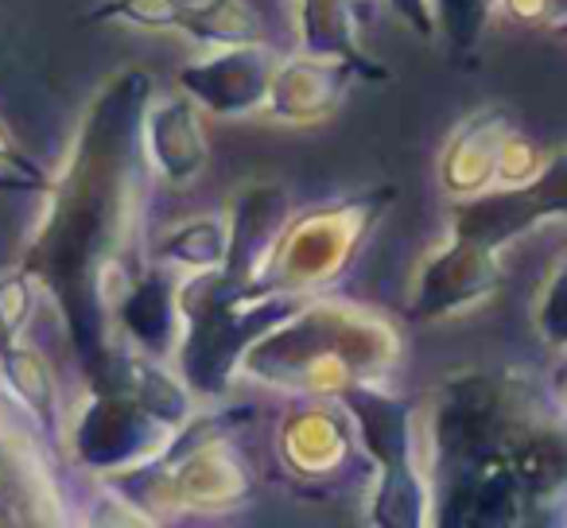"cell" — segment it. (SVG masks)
<instances>
[{
    "label": "cell",
    "instance_id": "e0dca14e",
    "mask_svg": "<svg viewBox=\"0 0 567 528\" xmlns=\"http://www.w3.org/2000/svg\"><path fill=\"white\" fill-rule=\"evenodd\" d=\"M187 40L203 48H221V43H265V24L249 0H183L179 24Z\"/></svg>",
    "mask_w": 567,
    "mask_h": 528
},
{
    "label": "cell",
    "instance_id": "ac0fdd59",
    "mask_svg": "<svg viewBox=\"0 0 567 528\" xmlns=\"http://www.w3.org/2000/svg\"><path fill=\"white\" fill-rule=\"evenodd\" d=\"M156 257L167 269H187L206 272L221 269L229 257V214H203V218H187L159 241Z\"/></svg>",
    "mask_w": 567,
    "mask_h": 528
},
{
    "label": "cell",
    "instance_id": "277c9868",
    "mask_svg": "<svg viewBox=\"0 0 567 528\" xmlns=\"http://www.w3.org/2000/svg\"><path fill=\"white\" fill-rule=\"evenodd\" d=\"M334 401L354 424L358 447L370 455L373 497L370 520L381 528H424L435 517V489L420 451V416L412 401L389 393L381 381L342 389Z\"/></svg>",
    "mask_w": 567,
    "mask_h": 528
},
{
    "label": "cell",
    "instance_id": "52a82bcc",
    "mask_svg": "<svg viewBox=\"0 0 567 528\" xmlns=\"http://www.w3.org/2000/svg\"><path fill=\"white\" fill-rule=\"evenodd\" d=\"M172 435L175 427L141 408L133 396L90 389V401L71 420V455L86 470L113 478V474L152 463L172 443Z\"/></svg>",
    "mask_w": 567,
    "mask_h": 528
},
{
    "label": "cell",
    "instance_id": "8fae6325",
    "mask_svg": "<svg viewBox=\"0 0 567 528\" xmlns=\"http://www.w3.org/2000/svg\"><path fill=\"white\" fill-rule=\"evenodd\" d=\"M141 144L148 167L167 187H187L210 164V144L203 133V110L183 90L156 97L152 90L141 121Z\"/></svg>",
    "mask_w": 567,
    "mask_h": 528
},
{
    "label": "cell",
    "instance_id": "3957f363",
    "mask_svg": "<svg viewBox=\"0 0 567 528\" xmlns=\"http://www.w3.org/2000/svg\"><path fill=\"white\" fill-rule=\"evenodd\" d=\"M175 365L195 401H218L241 373V358L268 327L288 319L308 296L272 292L226 269L190 272L179 284Z\"/></svg>",
    "mask_w": 567,
    "mask_h": 528
},
{
    "label": "cell",
    "instance_id": "9c48e42d",
    "mask_svg": "<svg viewBox=\"0 0 567 528\" xmlns=\"http://www.w3.org/2000/svg\"><path fill=\"white\" fill-rule=\"evenodd\" d=\"M276 63L280 59L268 43H221L183 63L175 74V90H183L198 110L214 117H245L265 110Z\"/></svg>",
    "mask_w": 567,
    "mask_h": 528
},
{
    "label": "cell",
    "instance_id": "5b68a950",
    "mask_svg": "<svg viewBox=\"0 0 567 528\" xmlns=\"http://www.w3.org/2000/svg\"><path fill=\"white\" fill-rule=\"evenodd\" d=\"M389 206H393V187H373L365 195L288 214L265 265H260L257 284L292 296L323 292L347 269L358 245L370 237V229L378 226Z\"/></svg>",
    "mask_w": 567,
    "mask_h": 528
},
{
    "label": "cell",
    "instance_id": "7a4b0ae2",
    "mask_svg": "<svg viewBox=\"0 0 567 528\" xmlns=\"http://www.w3.org/2000/svg\"><path fill=\"white\" fill-rule=\"evenodd\" d=\"M401 350V331L385 315L316 292L245 350L237 377L296 396H339L362 381H385Z\"/></svg>",
    "mask_w": 567,
    "mask_h": 528
},
{
    "label": "cell",
    "instance_id": "4316f807",
    "mask_svg": "<svg viewBox=\"0 0 567 528\" xmlns=\"http://www.w3.org/2000/svg\"><path fill=\"white\" fill-rule=\"evenodd\" d=\"M51 179H35V175L0 167V195H48Z\"/></svg>",
    "mask_w": 567,
    "mask_h": 528
},
{
    "label": "cell",
    "instance_id": "8992f818",
    "mask_svg": "<svg viewBox=\"0 0 567 528\" xmlns=\"http://www.w3.org/2000/svg\"><path fill=\"white\" fill-rule=\"evenodd\" d=\"M559 218H567V148L544 156L528 179L486 187L466 198H451L447 210L451 234L471 237V241L486 245L494 252L520 241L544 221Z\"/></svg>",
    "mask_w": 567,
    "mask_h": 528
},
{
    "label": "cell",
    "instance_id": "6da1fadb",
    "mask_svg": "<svg viewBox=\"0 0 567 528\" xmlns=\"http://www.w3.org/2000/svg\"><path fill=\"white\" fill-rule=\"evenodd\" d=\"M152 90L144 66H125L97 90L63 167L51 175L48 214L20 260V269L55 300L86 381L117 346L113 303L133 280L125 257L141 221L148 172L141 121Z\"/></svg>",
    "mask_w": 567,
    "mask_h": 528
},
{
    "label": "cell",
    "instance_id": "d4e9b609",
    "mask_svg": "<svg viewBox=\"0 0 567 528\" xmlns=\"http://www.w3.org/2000/svg\"><path fill=\"white\" fill-rule=\"evenodd\" d=\"M389 9L396 12V17L404 20V24L412 28V32L420 35V40L432 43L435 35V9H432V0H389Z\"/></svg>",
    "mask_w": 567,
    "mask_h": 528
},
{
    "label": "cell",
    "instance_id": "ba28073f",
    "mask_svg": "<svg viewBox=\"0 0 567 528\" xmlns=\"http://www.w3.org/2000/svg\"><path fill=\"white\" fill-rule=\"evenodd\" d=\"M502 260L494 249L447 229V237L435 249H427L412 277L409 319L416 327H432L440 319L463 315V311L486 303L502 288Z\"/></svg>",
    "mask_w": 567,
    "mask_h": 528
},
{
    "label": "cell",
    "instance_id": "7c38bea8",
    "mask_svg": "<svg viewBox=\"0 0 567 528\" xmlns=\"http://www.w3.org/2000/svg\"><path fill=\"white\" fill-rule=\"evenodd\" d=\"M280 458L303 482H323L347 466L350 451L358 447L354 424L334 396H311L300 412L280 424Z\"/></svg>",
    "mask_w": 567,
    "mask_h": 528
},
{
    "label": "cell",
    "instance_id": "2e32d148",
    "mask_svg": "<svg viewBox=\"0 0 567 528\" xmlns=\"http://www.w3.org/2000/svg\"><path fill=\"white\" fill-rule=\"evenodd\" d=\"M0 381L48 439L63 435V401L51 362L24 342H0Z\"/></svg>",
    "mask_w": 567,
    "mask_h": 528
},
{
    "label": "cell",
    "instance_id": "5bb4252c",
    "mask_svg": "<svg viewBox=\"0 0 567 528\" xmlns=\"http://www.w3.org/2000/svg\"><path fill=\"white\" fill-rule=\"evenodd\" d=\"M179 284L172 272L164 269H144L128 280V288L113 303V331L128 339L141 354L167 358L179 342Z\"/></svg>",
    "mask_w": 567,
    "mask_h": 528
},
{
    "label": "cell",
    "instance_id": "484cf974",
    "mask_svg": "<svg viewBox=\"0 0 567 528\" xmlns=\"http://www.w3.org/2000/svg\"><path fill=\"white\" fill-rule=\"evenodd\" d=\"M0 167H12V172L35 175V179H51L48 167H40L24 148H20V141L12 136V128L4 125V121H0Z\"/></svg>",
    "mask_w": 567,
    "mask_h": 528
},
{
    "label": "cell",
    "instance_id": "603a6c76",
    "mask_svg": "<svg viewBox=\"0 0 567 528\" xmlns=\"http://www.w3.org/2000/svg\"><path fill=\"white\" fill-rule=\"evenodd\" d=\"M40 300V284L24 269H12L0 277V342H17L28 331Z\"/></svg>",
    "mask_w": 567,
    "mask_h": 528
},
{
    "label": "cell",
    "instance_id": "ffe728a7",
    "mask_svg": "<svg viewBox=\"0 0 567 528\" xmlns=\"http://www.w3.org/2000/svg\"><path fill=\"white\" fill-rule=\"evenodd\" d=\"M183 0H97L82 24H128L148 32H175Z\"/></svg>",
    "mask_w": 567,
    "mask_h": 528
},
{
    "label": "cell",
    "instance_id": "7402d4cb",
    "mask_svg": "<svg viewBox=\"0 0 567 528\" xmlns=\"http://www.w3.org/2000/svg\"><path fill=\"white\" fill-rule=\"evenodd\" d=\"M432 9H435V32L447 35L451 48L466 51L478 43L489 12L497 9V0H432Z\"/></svg>",
    "mask_w": 567,
    "mask_h": 528
},
{
    "label": "cell",
    "instance_id": "44dd1931",
    "mask_svg": "<svg viewBox=\"0 0 567 528\" xmlns=\"http://www.w3.org/2000/svg\"><path fill=\"white\" fill-rule=\"evenodd\" d=\"M533 319H536V334H540L551 350L564 354L567 350V252H559L556 265H551L548 277H544Z\"/></svg>",
    "mask_w": 567,
    "mask_h": 528
},
{
    "label": "cell",
    "instance_id": "4fadbf2b",
    "mask_svg": "<svg viewBox=\"0 0 567 528\" xmlns=\"http://www.w3.org/2000/svg\"><path fill=\"white\" fill-rule=\"evenodd\" d=\"M513 117L502 105H486V110L471 113L455 133L447 136V148L440 156V187L451 198L478 195V190L494 187L497 167H502L505 144L513 141Z\"/></svg>",
    "mask_w": 567,
    "mask_h": 528
},
{
    "label": "cell",
    "instance_id": "cb8c5ba5",
    "mask_svg": "<svg viewBox=\"0 0 567 528\" xmlns=\"http://www.w3.org/2000/svg\"><path fill=\"white\" fill-rule=\"evenodd\" d=\"M505 17L520 24H540L551 32H567V0H497Z\"/></svg>",
    "mask_w": 567,
    "mask_h": 528
},
{
    "label": "cell",
    "instance_id": "9a60e30c",
    "mask_svg": "<svg viewBox=\"0 0 567 528\" xmlns=\"http://www.w3.org/2000/svg\"><path fill=\"white\" fill-rule=\"evenodd\" d=\"M229 214V257L221 269L241 280H257L276 234L288 221V195L276 183H249Z\"/></svg>",
    "mask_w": 567,
    "mask_h": 528
},
{
    "label": "cell",
    "instance_id": "d6986e66",
    "mask_svg": "<svg viewBox=\"0 0 567 528\" xmlns=\"http://www.w3.org/2000/svg\"><path fill=\"white\" fill-rule=\"evenodd\" d=\"M40 509H59V501L43 497V482L32 474L24 447L4 439V432H0V525L48 520Z\"/></svg>",
    "mask_w": 567,
    "mask_h": 528
},
{
    "label": "cell",
    "instance_id": "83f0119b",
    "mask_svg": "<svg viewBox=\"0 0 567 528\" xmlns=\"http://www.w3.org/2000/svg\"><path fill=\"white\" fill-rule=\"evenodd\" d=\"M559 389H564V396H567V370H564V377H559Z\"/></svg>",
    "mask_w": 567,
    "mask_h": 528
},
{
    "label": "cell",
    "instance_id": "30bf717a",
    "mask_svg": "<svg viewBox=\"0 0 567 528\" xmlns=\"http://www.w3.org/2000/svg\"><path fill=\"white\" fill-rule=\"evenodd\" d=\"M381 63H358V59H334V55H311L300 51L292 59H280L272 74V86L265 97V113L284 125H316L331 117L347 90L358 79H385Z\"/></svg>",
    "mask_w": 567,
    "mask_h": 528
}]
</instances>
